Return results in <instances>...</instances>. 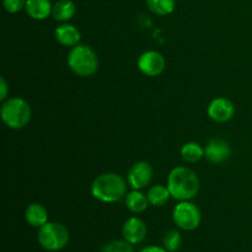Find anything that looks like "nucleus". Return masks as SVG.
<instances>
[{"mask_svg":"<svg viewBox=\"0 0 252 252\" xmlns=\"http://www.w3.org/2000/svg\"><path fill=\"white\" fill-rule=\"evenodd\" d=\"M235 115V106L229 98L217 97L209 103L208 116L218 123H224L230 121Z\"/></svg>","mask_w":252,"mask_h":252,"instance_id":"obj_9","label":"nucleus"},{"mask_svg":"<svg viewBox=\"0 0 252 252\" xmlns=\"http://www.w3.org/2000/svg\"><path fill=\"white\" fill-rule=\"evenodd\" d=\"M68 65L74 74L88 78L97 71L98 59L91 47L86 44H78L69 52Z\"/></svg>","mask_w":252,"mask_h":252,"instance_id":"obj_3","label":"nucleus"},{"mask_svg":"<svg viewBox=\"0 0 252 252\" xmlns=\"http://www.w3.org/2000/svg\"><path fill=\"white\" fill-rule=\"evenodd\" d=\"M182 238L181 234L176 230V229H171V230L166 231L162 238V245L169 252H176L181 248Z\"/></svg>","mask_w":252,"mask_h":252,"instance_id":"obj_20","label":"nucleus"},{"mask_svg":"<svg viewBox=\"0 0 252 252\" xmlns=\"http://www.w3.org/2000/svg\"><path fill=\"white\" fill-rule=\"evenodd\" d=\"M147 5L149 10L159 16H166L174 12L176 7L175 0H147Z\"/></svg>","mask_w":252,"mask_h":252,"instance_id":"obj_19","label":"nucleus"},{"mask_svg":"<svg viewBox=\"0 0 252 252\" xmlns=\"http://www.w3.org/2000/svg\"><path fill=\"white\" fill-rule=\"evenodd\" d=\"M0 88H1V96H0V100L5 101V98L7 97V84L4 78L0 79Z\"/></svg>","mask_w":252,"mask_h":252,"instance_id":"obj_23","label":"nucleus"},{"mask_svg":"<svg viewBox=\"0 0 252 252\" xmlns=\"http://www.w3.org/2000/svg\"><path fill=\"white\" fill-rule=\"evenodd\" d=\"M181 155L185 161L194 164L204 157V148L196 142H189L181 148Z\"/></svg>","mask_w":252,"mask_h":252,"instance_id":"obj_18","label":"nucleus"},{"mask_svg":"<svg viewBox=\"0 0 252 252\" xmlns=\"http://www.w3.org/2000/svg\"><path fill=\"white\" fill-rule=\"evenodd\" d=\"M56 39L64 47H75L80 42V31L74 25L63 24L54 31Z\"/></svg>","mask_w":252,"mask_h":252,"instance_id":"obj_12","label":"nucleus"},{"mask_svg":"<svg viewBox=\"0 0 252 252\" xmlns=\"http://www.w3.org/2000/svg\"><path fill=\"white\" fill-rule=\"evenodd\" d=\"M31 107L21 97H11L4 101L1 106V118L11 129H21L31 121Z\"/></svg>","mask_w":252,"mask_h":252,"instance_id":"obj_4","label":"nucleus"},{"mask_svg":"<svg viewBox=\"0 0 252 252\" xmlns=\"http://www.w3.org/2000/svg\"><path fill=\"white\" fill-rule=\"evenodd\" d=\"M25 219L31 226L41 228L42 225L48 223V212L42 204L32 203L25 211Z\"/></svg>","mask_w":252,"mask_h":252,"instance_id":"obj_14","label":"nucleus"},{"mask_svg":"<svg viewBox=\"0 0 252 252\" xmlns=\"http://www.w3.org/2000/svg\"><path fill=\"white\" fill-rule=\"evenodd\" d=\"M149 204L148 196L140 192V189H133L126 194V206L133 213H143Z\"/></svg>","mask_w":252,"mask_h":252,"instance_id":"obj_16","label":"nucleus"},{"mask_svg":"<svg viewBox=\"0 0 252 252\" xmlns=\"http://www.w3.org/2000/svg\"><path fill=\"white\" fill-rule=\"evenodd\" d=\"M166 66L164 56L158 51H147L138 59V68L147 76H159Z\"/></svg>","mask_w":252,"mask_h":252,"instance_id":"obj_7","label":"nucleus"},{"mask_svg":"<svg viewBox=\"0 0 252 252\" xmlns=\"http://www.w3.org/2000/svg\"><path fill=\"white\" fill-rule=\"evenodd\" d=\"M25 10L33 20H46L52 15L53 5L51 0H27Z\"/></svg>","mask_w":252,"mask_h":252,"instance_id":"obj_13","label":"nucleus"},{"mask_svg":"<svg viewBox=\"0 0 252 252\" xmlns=\"http://www.w3.org/2000/svg\"><path fill=\"white\" fill-rule=\"evenodd\" d=\"M69 231L63 224L57 221H48L41 228H38L37 239L38 243L44 250L56 252L61 251L68 245L69 243Z\"/></svg>","mask_w":252,"mask_h":252,"instance_id":"obj_5","label":"nucleus"},{"mask_svg":"<svg viewBox=\"0 0 252 252\" xmlns=\"http://www.w3.org/2000/svg\"><path fill=\"white\" fill-rule=\"evenodd\" d=\"M76 12V6L73 0H58L53 5L52 16L56 21L66 22L74 17Z\"/></svg>","mask_w":252,"mask_h":252,"instance_id":"obj_15","label":"nucleus"},{"mask_svg":"<svg viewBox=\"0 0 252 252\" xmlns=\"http://www.w3.org/2000/svg\"><path fill=\"white\" fill-rule=\"evenodd\" d=\"M101 252H134L132 248V244L126 240H116L106 244Z\"/></svg>","mask_w":252,"mask_h":252,"instance_id":"obj_21","label":"nucleus"},{"mask_svg":"<svg viewBox=\"0 0 252 252\" xmlns=\"http://www.w3.org/2000/svg\"><path fill=\"white\" fill-rule=\"evenodd\" d=\"M91 193L103 203H115L127 194V184L120 175L106 172L94 180Z\"/></svg>","mask_w":252,"mask_h":252,"instance_id":"obj_2","label":"nucleus"},{"mask_svg":"<svg viewBox=\"0 0 252 252\" xmlns=\"http://www.w3.org/2000/svg\"><path fill=\"white\" fill-rule=\"evenodd\" d=\"M148 199L149 203L154 207H162L164 204L167 203V201L171 197L167 186H162V185H155V186L150 187L148 191Z\"/></svg>","mask_w":252,"mask_h":252,"instance_id":"obj_17","label":"nucleus"},{"mask_svg":"<svg viewBox=\"0 0 252 252\" xmlns=\"http://www.w3.org/2000/svg\"><path fill=\"white\" fill-rule=\"evenodd\" d=\"M172 219L179 229L192 231L198 228L201 224L202 214L196 204L189 201H182L175 206Z\"/></svg>","mask_w":252,"mask_h":252,"instance_id":"obj_6","label":"nucleus"},{"mask_svg":"<svg viewBox=\"0 0 252 252\" xmlns=\"http://www.w3.org/2000/svg\"><path fill=\"white\" fill-rule=\"evenodd\" d=\"M167 189L174 199L180 202L191 201L199 191V179L189 167L177 166L169 174Z\"/></svg>","mask_w":252,"mask_h":252,"instance_id":"obj_1","label":"nucleus"},{"mask_svg":"<svg viewBox=\"0 0 252 252\" xmlns=\"http://www.w3.org/2000/svg\"><path fill=\"white\" fill-rule=\"evenodd\" d=\"M231 155V148L226 140L220 138H214L207 143L204 148V157L212 162V164H221L229 159Z\"/></svg>","mask_w":252,"mask_h":252,"instance_id":"obj_10","label":"nucleus"},{"mask_svg":"<svg viewBox=\"0 0 252 252\" xmlns=\"http://www.w3.org/2000/svg\"><path fill=\"white\" fill-rule=\"evenodd\" d=\"M154 170L147 161H137L128 171V184L133 189H142L152 182Z\"/></svg>","mask_w":252,"mask_h":252,"instance_id":"obj_8","label":"nucleus"},{"mask_svg":"<svg viewBox=\"0 0 252 252\" xmlns=\"http://www.w3.org/2000/svg\"><path fill=\"white\" fill-rule=\"evenodd\" d=\"M140 252H169V251H167L164 246L160 248V246L152 245V246H147V248H144Z\"/></svg>","mask_w":252,"mask_h":252,"instance_id":"obj_24","label":"nucleus"},{"mask_svg":"<svg viewBox=\"0 0 252 252\" xmlns=\"http://www.w3.org/2000/svg\"><path fill=\"white\" fill-rule=\"evenodd\" d=\"M148 233L147 225L142 219L137 218V217H132V218L127 219L123 224L122 228V235L126 241H128L132 245L135 244H140L145 239Z\"/></svg>","mask_w":252,"mask_h":252,"instance_id":"obj_11","label":"nucleus"},{"mask_svg":"<svg viewBox=\"0 0 252 252\" xmlns=\"http://www.w3.org/2000/svg\"><path fill=\"white\" fill-rule=\"evenodd\" d=\"M26 1L27 0H2V5L7 12L16 14V12H20L22 9H25Z\"/></svg>","mask_w":252,"mask_h":252,"instance_id":"obj_22","label":"nucleus"}]
</instances>
